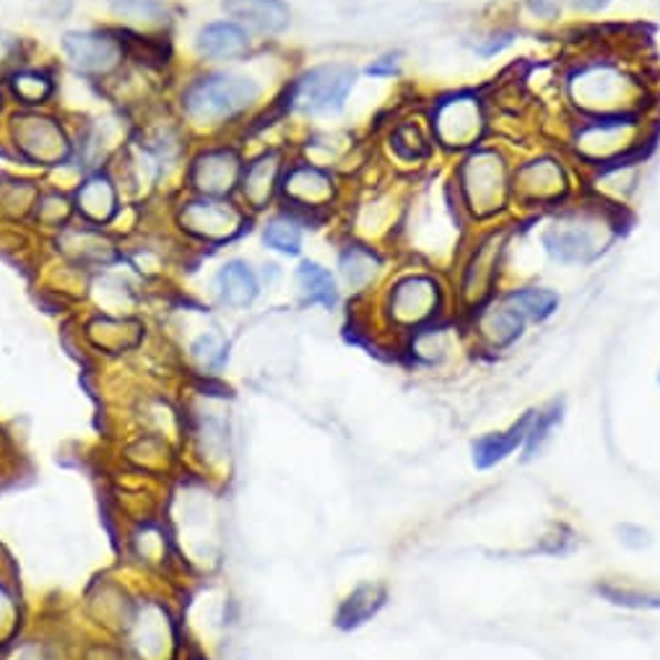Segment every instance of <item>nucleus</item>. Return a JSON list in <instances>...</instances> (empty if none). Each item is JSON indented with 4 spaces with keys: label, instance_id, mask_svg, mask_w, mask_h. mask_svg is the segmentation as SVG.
Returning a JSON list of instances; mask_svg holds the SVG:
<instances>
[{
    "label": "nucleus",
    "instance_id": "f257e3e1",
    "mask_svg": "<svg viewBox=\"0 0 660 660\" xmlns=\"http://www.w3.org/2000/svg\"><path fill=\"white\" fill-rule=\"evenodd\" d=\"M559 91L570 118L656 114L658 89L644 68L617 52H588L559 76Z\"/></svg>",
    "mask_w": 660,
    "mask_h": 660
},
{
    "label": "nucleus",
    "instance_id": "f03ea898",
    "mask_svg": "<svg viewBox=\"0 0 660 660\" xmlns=\"http://www.w3.org/2000/svg\"><path fill=\"white\" fill-rule=\"evenodd\" d=\"M518 153L508 143L483 141L448 161V178L460 209L473 227L497 224L516 217L512 201V170Z\"/></svg>",
    "mask_w": 660,
    "mask_h": 660
},
{
    "label": "nucleus",
    "instance_id": "7ed1b4c3",
    "mask_svg": "<svg viewBox=\"0 0 660 660\" xmlns=\"http://www.w3.org/2000/svg\"><path fill=\"white\" fill-rule=\"evenodd\" d=\"M627 213L606 209L582 193L578 201L533 217L541 221L539 244L549 263L580 268L601 260L624 232Z\"/></svg>",
    "mask_w": 660,
    "mask_h": 660
},
{
    "label": "nucleus",
    "instance_id": "20e7f679",
    "mask_svg": "<svg viewBox=\"0 0 660 660\" xmlns=\"http://www.w3.org/2000/svg\"><path fill=\"white\" fill-rule=\"evenodd\" d=\"M658 112L570 118L559 146L586 174L621 161H644L658 141Z\"/></svg>",
    "mask_w": 660,
    "mask_h": 660
},
{
    "label": "nucleus",
    "instance_id": "39448f33",
    "mask_svg": "<svg viewBox=\"0 0 660 660\" xmlns=\"http://www.w3.org/2000/svg\"><path fill=\"white\" fill-rule=\"evenodd\" d=\"M520 219L473 227L466 237L456 263H452V299L466 314L479 310L500 294V283L508 263L512 237L518 234Z\"/></svg>",
    "mask_w": 660,
    "mask_h": 660
},
{
    "label": "nucleus",
    "instance_id": "423d86ee",
    "mask_svg": "<svg viewBox=\"0 0 660 660\" xmlns=\"http://www.w3.org/2000/svg\"><path fill=\"white\" fill-rule=\"evenodd\" d=\"M582 196V172L562 146H539L518 153L512 170V201L516 217H541L578 201Z\"/></svg>",
    "mask_w": 660,
    "mask_h": 660
},
{
    "label": "nucleus",
    "instance_id": "0eeeda50",
    "mask_svg": "<svg viewBox=\"0 0 660 660\" xmlns=\"http://www.w3.org/2000/svg\"><path fill=\"white\" fill-rule=\"evenodd\" d=\"M424 114L444 161L491 138V107L481 89H450L437 94Z\"/></svg>",
    "mask_w": 660,
    "mask_h": 660
},
{
    "label": "nucleus",
    "instance_id": "6e6552de",
    "mask_svg": "<svg viewBox=\"0 0 660 660\" xmlns=\"http://www.w3.org/2000/svg\"><path fill=\"white\" fill-rule=\"evenodd\" d=\"M450 302H456L452 287L440 268L432 266L411 268L396 276L386 291L388 320L401 333H413V330L444 320Z\"/></svg>",
    "mask_w": 660,
    "mask_h": 660
},
{
    "label": "nucleus",
    "instance_id": "1a4fd4ad",
    "mask_svg": "<svg viewBox=\"0 0 660 660\" xmlns=\"http://www.w3.org/2000/svg\"><path fill=\"white\" fill-rule=\"evenodd\" d=\"M359 71L351 63H320L307 68L289 89L291 110L310 118H330L347 110Z\"/></svg>",
    "mask_w": 660,
    "mask_h": 660
},
{
    "label": "nucleus",
    "instance_id": "9d476101",
    "mask_svg": "<svg viewBox=\"0 0 660 660\" xmlns=\"http://www.w3.org/2000/svg\"><path fill=\"white\" fill-rule=\"evenodd\" d=\"M258 81L240 73H217L196 81L182 97V107H186L190 120L211 126V122L229 120L244 112L258 102Z\"/></svg>",
    "mask_w": 660,
    "mask_h": 660
},
{
    "label": "nucleus",
    "instance_id": "9b49d317",
    "mask_svg": "<svg viewBox=\"0 0 660 660\" xmlns=\"http://www.w3.org/2000/svg\"><path fill=\"white\" fill-rule=\"evenodd\" d=\"M279 190L289 211L302 219L304 224L333 209L336 196H339L336 174L326 170V167L312 164V161H297V164H291L283 172Z\"/></svg>",
    "mask_w": 660,
    "mask_h": 660
},
{
    "label": "nucleus",
    "instance_id": "f8f14e48",
    "mask_svg": "<svg viewBox=\"0 0 660 660\" xmlns=\"http://www.w3.org/2000/svg\"><path fill=\"white\" fill-rule=\"evenodd\" d=\"M468 330L481 349L504 351L523 339L528 322L497 294L479 310L468 312Z\"/></svg>",
    "mask_w": 660,
    "mask_h": 660
},
{
    "label": "nucleus",
    "instance_id": "ddd939ff",
    "mask_svg": "<svg viewBox=\"0 0 660 660\" xmlns=\"http://www.w3.org/2000/svg\"><path fill=\"white\" fill-rule=\"evenodd\" d=\"M642 164L644 161H621V164L586 172L582 174V193L606 206V209L627 213L632 198L642 186Z\"/></svg>",
    "mask_w": 660,
    "mask_h": 660
},
{
    "label": "nucleus",
    "instance_id": "4468645a",
    "mask_svg": "<svg viewBox=\"0 0 660 660\" xmlns=\"http://www.w3.org/2000/svg\"><path fill=\"white\" fill-rule=\"evenodd\" d=\"M388 151L396 159L401 170H424L434 159H442L437 151L432 130H429L427 114L419 118H401L396 126H390Z\"/></svg>",
    "mask_w": 660,
    "mask_h": 660
},
{
    "label": "nucleus",
    "instance_id": "2eb2a0df",
    "mask_svg": "<svg viewBox=\"0 0 660 660\" xmlns=\"http://www.w3.org/2000/svg\"><path fill=\"white\" fill-rule=\"evenodd\" d=\"M63 50L73 68L81 73H110L122 60V48L112 37L94 34V32H71L66 34Z\"/></svg>",
    "mask_w": 660,
    "mask_h": 660
},
{
    "label": "nucleus",
    "instance_id": "dca6fc26",
    "mask_svg": "<svg viewBox=\"0 0 660 660\" xmlns=\"http://www.w3.org/2000/svg\"><path fill=\"white\" fill-rule=\"evenodd\" d=\"M180 224L203 240H229L242 229V213L229 203L193 201L180 211Z\"/></svg>",
    "mask_w": 660,
    "mask_h": 660
},
{
    "label": "nucleus",
    "instance_id": "f3484780",
    "mask_svg": "<svg viewBox=\"0 0 660 660\" xmlns=\"http://www.w3.org/2000/svg\"><path fill=\"white\" fill-rule=\"evenodd\" d=\"M13 133H17L19 149L40 164H58L66 159V133L48 118H21L17 120Z\"/></svg>",
    "mask_w": 660,
    "mask_h": 660
},
{
    "label": "nucleus",
    "instance_id": "a211bd4d",
    "mask_svg": "<svg viewBox=\"0 0 660 660\" xmlns=\"http://www.w3.org/2000/svg\"><path fill=\"white\" fill-rule=\"evenodd\" d=\"M283 157L281 151H266L252 161V164L242 174V196L252 209L260 211L273 201V196L279 193L283 180Z\"/></svg>",
    "mask_w": 660,
    "mask_h": 660
},
{
    "label": "nucleus",
    "instance_id": "6ab92c4d",
    "mask_svg": "<svg viewBox=\"0 0 660 660\" xmlns=\"http://www.w3.org/2000/svg\"><path fill=\"white\" fill-rule=\"evenodd\" d=\"M240 180V157L232 149L201 153L193 164V186L206 196H224Z\"/></svg>",
    "mask_w": 660,
    "mask_h": 660
},
{
    "label": "nucleus",
    "instance_id": "aec40b11",
    "mask_svg": "<svg viewBox=\"0 0 660 660\" xmlns=\"http://www.w3.org/2000/svg\"><path fill=\"white\" fill-rule=\"evenodd\" d=\"M224 11L263 34H281L291 24V11L283 0H224Z\"/></svg>",
    "mask_w": 660,
    "mask_h": 660
},
{
    "label": "nucleus",
    "instance_id": "412c9836",
    "mask_svg": "<svg viewBox=\"0 0 660 660\" xmlns=\"http://www.w3.org/2000/svg\"><path fill=\"white\" fill-rule=\"evenodd\" d=\"M500 299L508 302L528 326L531 322L541 326V322L551 320L559 312V304H562L557 291L551 287H541V283H518V287L500 291Z\"/></svg>",
    "mask_w": 660,
    "mask_h": 660
},
{
    "label": "nucleus",
    "instance_id": "4be33fe9",
    "mask_svg": "<svg viewBox=\"0 0 660 660\" xmlns=\"http://www.w3.org/2000/svg\"><path fill=\"white\" fill-rule=\"evenodd\" d=\"M533 413L536 411H528L523 419H518L516 424H512L510 429H504V432H494V434L481 437V440H476L473 442L476 468L487 471V468L502 463L504 458H510L512 452L520 448V444H526L528 432H531V424H533Z\"/></svg>",
    "mask_w": 660,
    "mask_h": 660
},
{
    "label": "nucleus",
    "instance_id": "5701e85b",
    "mask_svg": "<svg viewBox=\"0 0 660 660\" xmlns=\"http://www.w3.org/2000/svg\"><path fill=\"white\" fill-rule=\"evenodd\" d=\"M382 258L372 244L349 242L339 252V273L351 291L370 289L382 271Z\"/></svg>",
    "mask_w": 660,
    "mask_h": 660
},
{
    "label": "nucleus",
    "instance_id": "b1692460",
    "mask_svg": "<svg viewBox=\"0 0 660 660\" xmlns=\"http://www.w3.org/2000/svg\"><path fill=\"white\" fill-rule=\"evenodd\" d=\"M250 50V40L244 29L237 24H209L198 34V52L211 60H237Z\"/></svg>",
    "mask_w": 660,
    "mask_h": 660
},
{
    "label": "nucleus",
    "instance_id": "393cba45",
    "mask_svg": "<svg viewBox=\"0 0 660 660\" xmlns=\"http://www.w3.org/2000/svg\"><path fill=\"white\" fill-rule=\"evenodd\" d=\"M297 287L304 302L320 304L326 310H333L339 304V283H336V276L326 266L314 263V260H302L297 266Z\"/></svg>",
    "mask_w": 660,
    "mask_h": 660
},
{
    "label": "nucleus",
    "instance_id": "a878e982",
    "mask_svg": "<svg viewBox=\"0 0 660 660\" xmlns=\"http://www.w3.org/2000/svg\"><path fill=\"white\" fill-rule=\"evenodd\" d=\"M217 287L221 299H224L229 307H237V310H242V307L256 302L260 291L258 276L252 273L248 266L240 263V260H232V263L221 268L217 276Z\"/></svg>",
    "mask_w": 660,
    "mask_h": 660
},
{
    "label": "nucleus",
    "instance_id": "bb28decb",
    "mask_svg": "<svg viewBox=\"0 0 660 660\" xmlns=\"http://www.w3.org/2000/svg\"><path fill=\"white\" fill-rule=\"evenodd\" d=\"M456 343L452 328L444 320H437L432 326H424L411 333V354L424 364H440L448 359Z\"/></svg>",
    "mask_w": 660,
    "mask_h": 660
},
{
    "label": "nucleus",
    "instance_id": "cd10ccee",
    "mask_svg": "<svg viewBox=\"0 0 660 660\" xmlns=\"http://www.w3.org/2000/svg\"><path fill=\"white\" fill-rule=\"evenodd\" d=\"M76 203H79L83 217L97 221V224H104L118 211V193H114V186L107 178H91L81 186Z\"/></svg>",
    "mask_w": 660,
    "mask_h": 660
},
{
    "label": "nucleus",
    "instance_id": "c85d7f7f",
    "mask_svg": "<svg viewBox=\"0 0 660 660\" xmlns=\"http://www.w3.org/2000/svg\"><path fill=\"white\" fill-rule=\"evenodd\" d=\"M304 221L294 213H279L268 221L263 229V240L271 250H279L283 256H299L304 244Z\"/></svg>",
    "mask_w": 660,
    "mask_h": 660
},
{
    "label": "nucleus",
    "instance_id": "c756f323",
    "mask_svg": "<svg viewBox=\"0 0 660 660\" xmlns=\"http://www.w3.org/2000/svg\"><path fill=\"white\" fill-rule=\"evenodd\" d=\"M386 603V593L378 586H362L357 588L354 593L349 596V601L343 603V609L339 613V624L341 627H359L364 624L367 619L374 617L380 611V606Z\"/></svg>",
    "mask_w": 660,
    "mask_h": 660
},
{
    "label": "nucleus",
    "instance_id": "7c9ffc66",
    "mask_svg": "<svg viewBox=\"0 0 660 660\" xmlns=\"http://www.w3.org/2000/svg\"><path fill=\"white\" fill-rule=\"evenodd\" d=\"M562 411H564V403L554 401L549 409L533 413L531 432H528V440H526V458H536V452H541L543 444L549 442L551 432H554V427L562 424Z\"/></svg>",
    "mask_w": 660,
    "mask_h": 660
},
{
    "label": "nucleus",
    "instance_id": "2f4dec72",
    "mask_svg": "<svg viewBox=\"0 0 660 660\" xmlns=\"http://www.w3.org/2000/svg\"><path fill=\"white\" fill-rule=\"evenodd\" d=\"M518 37H520V32L516 27H491L483 34L476 37L471 50H473V56H479L483 60H494V58L504 56V52H508L512 44L518 42Z\"/></svg>",
    "mask_w": 660,
    "mask_h": 660
},
{
    "label": "nucleus",
    "instance_id": "473e14b6",
    "mask_svg": "<svg viewBox=\"0 0 660 660\" xmlns=\"http://www.w3.org/2000/svg\"><path fill=\"white\" fill-rule=\"evenodd\" d=\"M606 601L627 606V609H660V596L648 593V590H637L627 586H601L598 588Z\"/></svg>",
    "mask_w": 660,
    "mask_h": 660
},
{
    "label": "nucleus",
    "instance_id": "72a5a7b5",
    "mask_svg": "<svg viewBox=\"0 0 660 660\" xmlns=\"http://www.w3.org/2000/svg\"><path fill=\"white\" fill-rule=\"evenodd\" d=\"M11 89L17 99H21L24 104H42L44 99L52 94V83L44 79L42 73H17L11 81Z\"/></svg>",
    "mask_w": 660,
    "mask_h": 660
},
{
    "label": "nucleus",
    "instance_id": "f704fd0d",
    "mask_svg": "<svg viewBox=\"0 0 660 660\" xmlns=\"http://www.w3.org/2000/svg\"><path fill=\"white\" fill-rule=\"evenodd\" d=\"M570 9L567 0H523V11L539 24H557L564 17V11Z\"/></svg>",
    "mask_w": 660,
    "mask_h": 660
},
{
    "label": "nucleus",
    "instance_id": "c9c22d12",
    "mask_svg": "<svg viewBox=\"0 0 660 660\" xmlns=\"http://www.w3.org/2000/svg\"><path fill=\"white\" fill-rule=\"evenodd\" d=\"M364 73L372 76V79H398L403 73V56L401 52H386V56L374 58L364 68Z\"/></svg>",
    "mask_w": 660,
    "mask_h": 660
},
{
    "label": "nucleus",
    "instance_id": "e433bc0d",
    "mask_svg": "<svg viewBox=\"0 0 660 660\" xmlns=\"http://www.w3.org/2000/svg\"><path fill=\"white\" fill-rule=\"evenodd\" d=\"M193 357L201 362L203 367H219L227 359L224 343H221L217 336H203V339L196 341L193 347Z\"/></svg>",
    "mask_w": 660,
    "mask_h": 660
},
{
    "label": "nucleus",
    "instance_id": "4c0bfd02",
    "mask_svg": "<svg viewBox=\"0 0 660 660\" xmlns=\"http://www.w3.org/2000/svg\"><path fill=\"white\" fill-rule=\"evenodd\" d=\"M570 3V9L574 13H580V17H598V13L609 11L613 0H567Z\"/></svg>",
    "mask_w": 660,
    "mask_h": 660
},
{
    "label": "nucleus",
    "instance_id": "58836bf2",
    "mask_svg": "<svg viewBox=\"0 0 660 660\" xmlns=\"http://www.w3.org/2000/svg\"><path fill=\"white\" fill-rule=\"evenodd\" d=\"M624 531L627 533H632V539H624V543L627 547H632V549H642V547H648L650 543V539H648V533L642 531V528H632V526H624Z\"/></svg>",
    "mask_w": 660,
    "mask_h": 660
},
{
    "label": "nucleus",
    "instance_id": "ea45409f",
    "mask_svg": "<svg viewBox=\"0 0 660 660\" xmlns=\"http://www.w3.org/2000/svg\"><path fill=\"white\" fill-rule=\"evenodd\" d=\"M13 50H17V42H13V40H11V37L0 34V63H3V60H6V58H9Z\"/></svg>",
    "mask_w": 660,
    "mask_h": 660
},
{
    "label": "nucleus",
    "instance_id": "a19ab883",
    "mask_svg": "<svg viewBox=\"0 0 660 660\" xmlns=\"http://www.w3.org/2000/svg\"><path fill=\"white\" fill-rule=\"evenodd\" d=\"M658 382H660V372H658Z\"/></svg>",
    "mask_w": 660,
    "mask_h": 660
}]
</instances>
